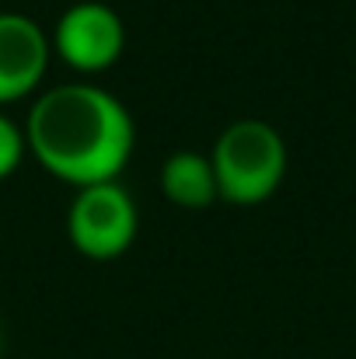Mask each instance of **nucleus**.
Segmentation results:
<instances>
[{"label":"nucleus","instance_id":"obj_1","mask_svg":"<svg viewBox=\"0 0 356 359\" xmlns=\"http://www.w3.org/2000/svg\"><path fill=\"white\" fill-rule=\"evenodd\" d=\"M25 140L42 171L84 189L119 182L136 147V126L112 91L70 81L35 95L25 116Z\"/></svg>","mask_w":356,"mask_h":359},{"label":"nucleus","instance_id":"obj_2","mask_svg":"<svg viewBox=\"0 0 356 359\" xmlns=\"http://www.w3.org/2000/svg\"><path fill=\"white\" fill-rule=\"evenodd\" d=\"M217 192L231 206H262L286 178V140L265 119H235L224 126L213 150Z\"/></svg>","mask_w":356,"mask_h":359},{"label":"nucleus","instance_id":"obj_3","mask_svg":"<svg viewBox=\"0 0 356 359\" xmlns=\"http://www.w3.org/2000/svg\"><path fill=\"white\" fill-rule=\"evenodd\" d=\"M140 234L136 199L122 182H98L77 189L67 210V238L91 262H112L129 251Z\"/></svg>","mask_w":356,"mask_h":359},{"label":"nucleus","instance_id":"obj_4","mask_svg":"<svg viewBox=\"0 0 356 359\" xmlns=\"http://www.w3.org/2000/svg\"><path fill=\"white\" fill-rule=\"evenodd\" d=\"M49 42L53 56H60L70 70L95 77L112 70L126 53V25L116 7L102 0H77L56 18Z\"/></svg>","mask_w":356,"mask_h":359},{"label":"nucleus","instance_id":"obj_5","mask_svg":"<svg viewBox=\"0 0 356 359\" xmlns=\"http://www.w3.org/2000/svg\"><path fill=\"white\" fill-rule=\"evenodd\" d=\"M49 56V32L35 18L21 11H0V105L32 98L46 81Z\"/></svg>","mask_w":356,"mask_h":359},{"label":"nucleus","instance_id":"obj_6","mask_svg":"<svg viewBox=\"0 0 356 359\" xmlns=\"http://www.w3.org/2000/svg\"><path fill=\"white\" fill-rule=\"evenodd\" d=\"M161 192L171 206L178 210H210L220 192H217V175L210 154L199 150H175L161 164Z\"/></svg>","mask_w":356,"mask_h":359},{"label":"nucleus","instance_id":"obj_7","mask_svg":"<svg viewBox=\"0 0 356 359\" xmlns=\"http://www.w3.org/2000/svg\"><path fill=\"white\" fill-rule=\"evenodd\" d=\"M25 154H28L25 126H18L11 116L0 112V182H7V178L21 168Z\"/></svg>","mask_w":356,"mask_h":359},{"label":"nucleus","instance_id":"obj_8","mask_svg":"<svg viewBox=\"0 0 356 359\" xmlns=\"http://www.w3.org/2000/svg\"><path fill=\"white\" fill-rule=\"evenodd\" d=\"M0 356H4V325H0Z\"/></svg>","mask_w":356,"mask_h":359}]
</instances>
